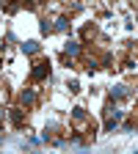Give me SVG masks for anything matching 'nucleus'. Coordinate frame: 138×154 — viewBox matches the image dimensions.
I'll use <instances>...</instances> for the list:
<instances>
[{
  "label": "nucleus",
  "instance_id": "1",
  "mask_svg": "<svg viewBox=\"0 0 138 154\" xmlns=\"http://www.w3.org/2000/svg\"><path fill=\"white\" fill-rule=\"evenodd\" d=\"M44 72H47V69H44V63H39V69L33 72V74H36V77H44Z\"/></svg>",
  "mask_w": 138,
  "mask_h": 154
}]
</instances>
